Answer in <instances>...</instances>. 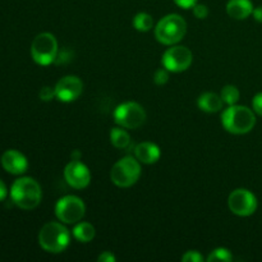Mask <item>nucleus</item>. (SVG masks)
<instances>
[{"label":"nucleus","mask_w":262,"mask_h":262,"mask_svg":"<svg viewBox=\"0 0 262 262\" xmlns=\"http://www.w3.org/2000/svg\"><path fill=\"white\" fill-rule=\"evenodd\" d=\"M169 81V71L166 68H160L154 74V82L159 86H163Z\"/></svg>","instance_id":"4be33fe9"},{"label":"nucleus","mask_w":262,"mask_h":262,"mask_svg":"<svg viewBox=\"0 0 262 262\" xmlns=\"http://www.w3.org/2000/svg\"><path fill=\"white\" fill-rule=\"evenodd\" d=\"M99 262H115V256L112 252L106 251V252H102L101 255L97 257Z\"/></svg>","instance_id":"cd10ccee"},{"label":"nucleus","mask_w":262,"mask_h":262,"mask_svg":"<svg viewBox=\"0 0 262 262\" xmlns=\"http://www.w3.org/2000/svg\"><path fill=\"white\" fill-rule=\"evenodd\" d=\"M192 61H193L192 51L186 46L181 45H171V48H169L161 58L164 68L173 73L187 71L191 67Z\"/></svg>","instance_id":"1a4fd4ad"},{"label":"nucleus","mask_w":262,"mask_h":262,"mask_svg":"<svg viewBox=\"0 0 262 262\" xmlns=\"http://www.w3.org/2000/svg\"><path fill=\"white\" fill-rule=\"evenodd\" d=\"M141 177V165L140 161L133 156H125L120 159L110 171V178L115 186L120 188H128L137 183Z\"/></svg>","instance_id":"39448f33"},{"label":"nucleus","mask_w":262,"mask_h":262,"mask_svg":"<svg viewBox=\"0 0 262 262\" xmlns=\"http://www.w3.org/2000/svg\"><path fill=\"white\" fill-rule=\"evenodd\" d=\"M84 212H86L84 202L73 194L61 197L55 205L56 217L64 224H77L84 216Z\"/></svg>","instance_id":"6e6552de"},{"label":"nucleus","mask_w":262,"mask_h":262,"mask_svg":"<svg viewBox=\"0 0 262 262\" xmlns=\"http://www.w3.org/2000/svg\"><path fill=\"white\" fill-rule=\"evenodd\" d=\"M59 46L53 33L42 32L36 36L31 45L32 59L40 66H49L58 58Z\"/></svg>","instance_id":"423d86ee"},{"label":"nucleus","mask_w":262,"mask_h":262,"mask_svg":"<svg viewBox=\"0 0 262 262\" xmlns=\"http://www.w3.org/2000/svg\"><path fill=\"white\" fill-rule=\"evenodd\" d=\"M222 124L233 135H246L255 127V112L242 105H230L223 112Z\"/></svg>","instance_id":"f03ea898"},{"label":"nucleus","mask_w":262,"mask_h":262,"mask_svg":"<svg viewBox=\"0 0 262 262\" xmlns=\"http://www.w3.org/2000/svg\"><path fill=\"white\" fill-rule=\"evenodd\" d=\"M192 9H193L194 17L199 18V19H205L209 15V8L205 4H196Z\"/></svg>","instance_id":"393cba45"},{"label":"nucleus","mask_w":262,"mask_h":262,"mask_svg":"<svg viewBox=\"0 0 262 262\" xmlns=\"http://www.w3.org/2000/svg\"><path fill=\"white\" fill-rule=\"evenodd\" d=\"M233 260V256L227 248H216L212 251L207 257L209 262H229Z\"/></svg>","instance_id":"412c9836"},{"label":"nucleus","mask_w":262,"mask_h":262,"mask_svg":"<svg viewBox=\"0 0 262 262\" xmlns=\"http://www.w3.org/2000/svg\"><path fill=\"white\" fill-rule=\"evenodd\" d=\"M110 142L114 147L119 150H127L132 147V140H130L129 133L123 127H115L110 130Z\"/></svg>","instance_id":"f3484780"},{"label":"nucleus","mask_w":262,"mask_h":262,"mask_svg":"<svg viewBox=\"0 0 262 262\" xmlns=\"http://www.w3.org/2000/svg\"><path fill=\"white\" fill-rule=\"evenodd\" d=\"M253 12L251 0H229L227 4V13L234 19H246Z\"/></svg>","instance_id":"2eb2a0df"},{"label":"nucleus","mask_w":262,"mask_h":262,"mask_svg":"<svg viewBox=\"0 0 262 262\" xmlns=\"http://www.w3.org/2000/svg\"><path fill=\"white\" fill-rule=\"evenodd\" d=\"M253 18H255L257 22L262 23V7H257V8H253V12H252Z\"/></svg>","instance_id":"c85d7f7f"},{"label":"nucleus","mask_w":262,"mask_h":262,"mask_svg":"<svg viewBox=\"0 0 262 262\" xmlns=\"http://www.w3.org/2000/svg\"><path fill=\"white\" fill-rule=\"evenodd\" d=\"M72 233H73V237L76 238L78 242H82V243L91 242V241L95 238V234H96L94 225H91L90 223H86V222L77 223L76 227H74L73 230H72Z\"/></svg>","instance_id":"a211bd4d"},{"label":"nucleus","mask_w":262,"mask_h":262,"mask_svg":"<svg viewBox=\"0 0 262 262\" xmlns=\"http://www.w3.org/2000/svg\"><path fill=\"white\" fill-rule=\"evenodd\" d=\"M133 26L140 32H147L154 27V19L148 13H137L136 17L133 18Z\"/></svg>","instance_id":"6ab92c4d"},{"label":"nucleus","mask_w":262,"mask_h":262,"mask_svg":"<svg viewBox=\"0 0 262 262\" xmlns=\"http://www.w3.org/2000/svg\"><path fill=\"white\" fill-rule=\"evenodd\" d=\"M40 99L42 101H51L54 97H56L55 94V87H50V86H45L40 90V94H38Z\"/></svg>","instance_id":"5701e85b"},{"label":"nucleus","mask_w":262,"mask_h":262,"mask_svg":"<svg viewBox=\"0 0 262 262\" xmlns=\"http://www.w3.org/2000/svg\"><path fill=\"white\" fill-rule=\"evenodd\" d=\"M187 32V22L182 15L168 14L161 18L155 27V37L163 45H176L183 40Z\"/></svg>","instance_id":"20e7f679"},{"label":"nucleus","mask_w":262,"mask_h":262,"mask_svg":"<svg viewBox=\"0 0 262 262\" xmlns=\"http://www.w3.org/2000/svg\"><path fill=\"white\" fill-rule=\"evenodd\" d=\"M174 3L182 9H189L197 4V0H174Z\"/></svg>","instance_id":"bb28decb"},{"label":"nucleus","mask_w":262,"mask_h":262,"mask_svg":"<svg viewBox=\"0 0 262 262\" xmlns=\"http://www.w3.org/2000/svg\"><path fill=\"white\" fill-rule=\"evenodd\" d=\"M114 120L125 129H136L145 123L146 112L138 102H123L114 110Z\"/></svg>","instance_id":"0eeeda50"},{"label":"nucleus","mask_w":262,"mask_h":262,"mask_svg":"<svg viewBox=\"0 0 262 262\" xmlns=\"http://www.w3.org/2000/svg\"><path fill=\"white\" fill-rule=\"evenodd\" d=\"M182 261L201 262L204 261V257H202V255L199 252V251H188V252H186L183 256H182Z\"/></svg>","instance_id":"b1692460"},{"label":"nucleus","mask_w":262,"mask_h":262,"mask_svg":"<svg viewBox=\"0 0 262 262\" xmlns=\"http://www.w3.org/2000/svg\"><path fill=\"white\" fill-rule=\"evenodd\" d=\"M71 242L69 230L61 223H46L38 233V245L43 251L50 253H60Z\"/></svg>","instance_id":"7ed1b4c3"},{"label":"nucleus","mask_w":262,"mask_h":262,"mask_svg":"<svg viewBox=\"0 0 262 262\" xmlns=\"http://www.w3.org/2000/svg\"><path fill=\"white\" fill-rule=\"evenodd\" d=\"M197 105L205 113H217L223 109L224 101L220 95L214 92H205L197 100Z\"/></svg>","instance_id":"dca6fc26"},{"label":"nucleus","mask_w":262,"mask_h":262,"mask_svg":"<svg viewBox=\"0 0 262 262\" xmlns=\"http://www.w3.org/2000/svg\"><path fill=\"white\" fill-rule=\"evenodd\" d=\"M8 194V189H7V186L4 184V182L0 179V201H3V200H5V197H7Z\"/></svg>","instance_id":"c756f323"},{"label":"nucleus","mask_w":262,"mask_h":262,"mask_svg":"<svg viewBox=\"0 0 262 262\" xmlns=\"http://www.w3.org/2000/svg\"><path fill=\"white\" fill-rule=\"evenodd\" d=\"M2 166L9 174L20 176L28 168L27 158L17 150H7L2 155Z\"/></svg>","instance_id":"ddd939ff"},{"label":"nucleus","mask_w":262,"mask_h":262,"mask_svg":"<svg viewBox=\"0 0 262 262\" xmlns=\"http://www.w3.org/2000/svg\"><path fill=\"white\" fill-rule=\"evenodd\" d=\"M135 158L142 164H155L160 159V148L152 142H142L135 146Z\"/></svg>","instance_id":"4468645a"},{"label":"nucleus","mask_w":262,"mask_h":262,"mask_svg":"<svg viewBox=\"0 0 262 262\" xmlns=\"http://www.w3.org/2000/svg\"><path fill=\"white\" fill-rule=\"evenodd\" d=\"M252 109L256 114L262 117V92H258V94L255 95V97H253Z\"/></svg>","instance_id":"a878e982"},{"label":"nucleus","mask_w":262,"mask_h":262,"mask_svg":"<svg viewBox=\"0 0 262 262\" xmlns=\"http://www.w3.org/2000/svg\"><path fill=\"white\" fill-rule=\"evenodd\" d=\"M64 179L72 188L83 189L91 182V173L82 161L73 159L64 168Z\"/></svg>","instance_id":"9b49d317"},{"label":"nucleus","mask_w":262,"mask_h":262,"mask_svg":"<svg viewBox=\"0 0 262 262\" xmlns=\"http://www.w3.org/2000/svg\"><path fill=\"white\" fill-rule=\"evenodd\" d=\"M239 96V90L235 86H233V84H227V86L223 87L222 92H220V97H222L224 104H227L228 106L237 104Z\"/></svg>","instance_id":"aec40b11"},{"label":"nucleus","mask_w":262,"mask_h":262,"mask_svg":"<svg viewBox=\"0 0 262 262\" xmlns=\"http://www.w3.org/2000/svg\"><path fill=\"white\" fill-rule=\"evenodd\" d=\"M228 206L230 211L238 216H250L257 210V199L251 191L245 188L234 189L229 194Z\"/></svg>","instance_id":"9d476101"},{"label":"nucleus","mask_w":262,"mask_h":262,"mask_svg":"<svg viewBox=\"0 0 262 262\" xmlns=\"http://www.w3.org/2000/svg\"><path fill=\"white\" fill-rule=\"evenodd\" d=\"M83 91V83L77 76H66L55 84L56 99L63 102H71L78 99Z\"/></svg>","instance_id":"f8f14e48"},{"label":"nucleus","mask_w":262,"mask_h":262,"mask_svg":"<svg viewBox=\"0 0 262 262\" xmlns=\"http://www.w3.org/2000/svg\"><path fill=\"white\" fill-rule=\"evenodd\" d=\"M12 201L22 210H33L40 205L42 191L40 184L31 177L17 179L10 188Z\"/></svg>","instance_id":"f257e3e1"}]
</instances>
